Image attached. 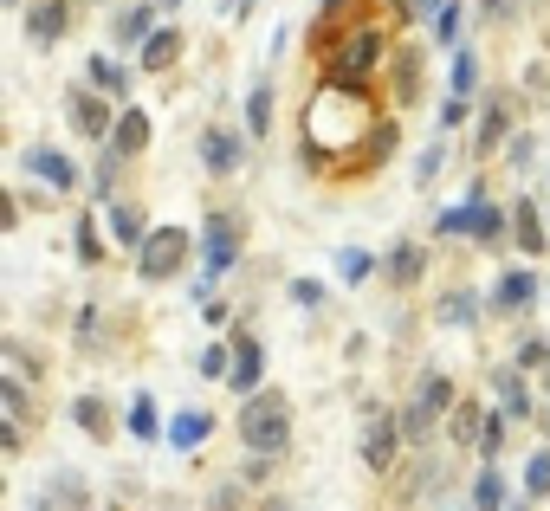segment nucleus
<instances>
[{
  "label": "nucleus",
  "instance_id": "obj_20",
  "mask_svg": "<svg viewBox=\"0 0 550 511\" xmlns=\"http://www.w3.org/2000/svg\"><path fill=\"white\" fill-rule=\"evenodd\" d=\"M91 85L110 91V98H123V91H130V72H123L117 59H104V52H98V59H91Z\"/></svg>",
  "mask_w": 550,
  "mask_h": 511
},
{
  "label": "nucleus",
  "instance_id": "obj_3",
  "mask_svg": "<svg viewBox=\"0 0 550 511\" xmlns=\"http://www.w3.org/2000/svg\"><path fill=\"white\" fill-rule=\"evenodd\" d=\"M201 266H208V279L240 266V220L233 214H208V227H201Z\"/></svg>",
  "mask_w": 550,
  "mask_h": 511
},
{
  "label": "nucleus",
  "instance_id": "obj_43",
  "mask_svg": "<svg viewBox=\"0 0 550 511\" xmlns=\"http://www.w3.org/2000/svg\"><path fill=\"white\" fill-rule=\"evenodd\" d=\"M110 511H117V505H110Z\"/></svg>",
  "mask_w": 550,
  "mask_h": 511
},
{
  "label": "nucleus",
  "instance_id": "obj_29",
  "mask_svg": "<svg viewBox=\"0 0 550 511\" xmlns=\"http://www.w3.org/2000/svg\"><path fill=\"white\" fill-rule=\"evenodd\" d=\"M525 492H531V499H544V492H550V453H531V460H525Z\"/></svg>",
  "mask_w": 550,
  "mask_h": 511
},
{
  "label": "nucleus",
  "instance_id": "obj_21",
  "mask_svg": "<svg viewBox=\"0 0 550 511\" xmlns=\"http://www.w3.org/2000/svg\"><path fill=\"white\" fill-rule=\"evenodd\" d=\"M246 130H253V136L272 130V91L266 85H253V98H246Z\"/></svg>",
  "mask_w": 550,
  "mask_h": 511
},
{
  "label": "nucleus",
  "instance_id": "obj_12",
  "mask_svg": "<svg viewBox=\"0 0 550 511\" xmlns=\"http://www.w3.org/2000/svg\"><path fill=\"white\" fill-rule=\"evenodd\" d=\"M20 162H26V169H33V175H46L52 188H72V182H78V169H72V162H65V156H59V149H46V143H39V149H26Z\"/></svg>",
  "mask_w": 550,
  "mask_h": 511
},
{
  "label": "nucleus",
  "instance_id": "obj_36",
  "mask_svg": "<svg viewBox=\"0 0 550 511\" xmlns=\"http://www.w3.org/2000/svg\"><path fill=\"white\" fill-rule=\"evenodd\" d=\"M440 162H447V149H440V143H434V149H428V156H421V162H415V182H421V188H428V182H434V175H440Z\"/></svg>",
  "mask_w": 550,
  "mask_h": 511
},
{
  "label": "nucleus",
  "instance_id": "obj_2",
  "mask_svg": "<svg viewBox=\"0 0 550 511\" xmlns=\"http://www.w3.org/2000/svg\"><path fill=\"white\" fill-rule=\"evenodd\" d=\"M188 246H195V240H188L182 227H156V233L143 240V259H136V272H143V279H156V285L175 279V272L188 266Z\"/></svg>",
  "mask_w": 550,
  "mask_h": 511
},
{
  "label": "nucleus",
  "instance_id": "obj_33",
  "mask_svg": "<svg viewBox=\"0 0 550 511\" xmlns=\"http://www.w3.org/2000/svg\"><path fill=\"white\" fill-rule=\"evenodd\" d=\"M227 363H233V356H227V343H208V350H201V363H195V369H201V376H233Z\"/></svg>",
  "mask_w": 550,
  "mask_h": 511
},
{
  "label": "nucleus",
  "instance_id": "obj_39",
  "mask_svg": "<svg viewBox=\"0 0 550 511\" xmlns=\"http://www.w3.org/2000/svg\"><path fill=\"white\" fill-rule=\"evenodd\" d=\"M440 123H447V130H453V123H466V98H453V104H440Z\"/></svg>",
  "mask_w": 550,
  "mask_h": 511
},
{
  "label": "nucleus",
  "instance_id": "obj_5",
  "mask_svg": "<svg viewBox=\"0 0 550 511\" xmlns=\"http://www.w3.org/2000/svg\"><path fill=\"white\" fill-rule=\"evenodd\" d=\"M201 162H208V175H233L246 162V143L233 130H208L201 136Z\"/></svg>",
  "mask_w": 550,
  "mask_h": 511
},
{
  "label": "nucleus",
  "instance_id": "obj_6",
  "mask_svg": "<svg viewBox=\"0 0 550 511\" xmlns=\"http://www.w3.org/2000/svg\"><path fill=\"white\" fill-rule=\"evenodd\" d=\"M376 52H382V39H376V33H350V39H343V52L330 59V78H356V72H369V65H376Z\"/></svg>",
  "mask_w": 550,
  "mask_h": 511
},
{
  "label": "nucleus",
  "instance_id": "obj_11",
  "mask_svg": "<svg viewBox=\"0 0 550 511\" xmlns=\"http://www.w3.org/2000/svg\"><path fill=\"white\" fill-rule=\"evenodd\" d=\"M72 123H78V136H98V143H104V130H117L110 104H98L91 91H72Z\"/></svg>",
  "mask_w": 550,
  "mask_h": 511
},
{
  "label": "nucleus",
  "instance_id": "obj_13",
  "mask_svg": "<svg viewBox=\"0 0 550 511\" xmlns=\"http://www.w3.org/2000/svg\"><path fill=\"white\" fill-rule=\"evenodd\" d=\"M259 376H266V350H259V337H240V363H233V389H240V395H259Z\"/></svg>",
  "mask_w": 550,
  "mask_h": 511
},
{
  "label": "nucleus",
  "instance_id": "obj_18",
  "mask_svg": "<svg viewBox=\"0 0 550 511\" xmlns=\"http://www.w3.org/2000/svg\"><path fill=\"white\" fill-rule=\"evenodd\" d=\"M110 227H117V240H136V246L149 240V227H143V207H136V201H117V207H110Z\"/></svg>",
  "mask_w": 550,
  "mask_h": 511
},
{
  "label": "nucleus",
  "instance_id": "obj_41",
  "mask_svg": "<svg viewBox=\"0 0 550 511\" xmlns=\"http://www.w3.org/2000/svg\"><path fill=\"white\" fill-rule=\"evenodd\" d=\"M266 511H292V505H266Z\"/></svg>",
  "mask_w": 550,
  "mask_h": 511
},
{
  "label": "nucleus",
  "instance_id": "obj_17",
  "mask_svg": "<svg viewBox=\"0 0 550 511\" xmlns=\"http://www.w3.org/2000/svg\"><path fill=\"white\" fill-rule=\"evenodd\" d=\"M505 123H512V104H505V98H492V104H486V123H479V156H492V149H499Z\"/></svg>",
  "mask_w": 550,
  "mask_h": 511
},
{
  "label": "nucleus",
  "instance_id": "obj_23",
  "mask_svg": "<svg viewBox=\"0 0 550 511\" xmlns=\"http://www.w3.org/2000/svg\"><path fill=\"white\" fill-rule=\"evenodd\" d=\"M149 20H156V0H149V7H130V13H123V20H117V39H123V46H130V39H143V33H149Z\"/></svg>",
  "mask_w": 550,
  "mask_h": 511
},
{
  "label": "nucleus",
  "instance_id": "obj_1",
  "mask_svg": "<svg viewBox=\"0 0 550 511\" xmlns=\"http://www.w3.org/2000/svg\"><path fill=\"white\" fill-rule=\"evenodd\" d=\"M240 440L253 453H285V440H292V421H285V395H246V408H240Z\"/></svg>",
  "mask_w": 550,
  "mask_h": 511
},
{
  "label": "nucleus",
  "instance_id": "obj_28",
  "mask_svg": "<svg viewBox=\"0 0 550 511\" xmlns=\"http://www.w3.org/2000/svg\"><path fill=\"white\" fill-rule=\"evenodd\" d=\"M473 85H479V59L460 52V59H453V98H473Z\"/></svg>",
  "mask_w": 550,
  "mask_h": 511
},
{
  "label": "nucleus",
  "instance_id": "obj_42",
  "mask_svg": "<svg viewBox=\"0 0 550 511\" xmlns=\"http://www.w3.org/2000/svg\"><path fill=\"white\" fill-rule=\"evenodd\" d=\"M7 7H20V0H7Z\"/></svg>",
  "mask_w": 550,
  "mask_h": 511
},
{
  "label": "nucleus",
  "instance_id": "obj_14",
  "mask_svg": "<svg viewBox=\"0 0 550 511\" xmlns=\"http://www.w3.org/2000/svg\"><path fill=\"white\" fill-rule=\"evenodd\" d=\"M214 434V414H201V408H182V414H175V421H169V440H175V447H201V440H208Z\"/></svg>",
  "mask_w": 550,
  "mask_h": 511
},
{
  "label": "nucleus",
  "instance_id": "obj_22",
  "mask_svg": "<svg viewBox=\"0 0 550 511\" xmlns=\"http://www.w3.org/2000/svg\"><path fill=\"white\" fill-rule=\"evenodd\" d=\"M499 505H505V479L486 466V473H479V486H473V511H499Z\"/></svg>",
  "mask_w": 550,
  "mask_h": 511
},
{
  "label": "nucleus",
  "instance_id": "obj_16",
  "mask_svg": "<svg viewBox=\"0 0 550 511\" xmlns=\"http://www.w3.org/2000/svg\"><path fill=\"white\" fill-rule=\"evenodd\" d=\"M512 233H518V246H525V259H538V253H544V227H538V207H531V201H518Z\"/></svg>",
  "mask_w": 550,
  "mask_h": 511
},
{
  "label": "nucleus",
  "instance_id": "obj_8",
  "mask_svg": "<svg viewBox=\"0 0 550 511\" xmlns=\"http://www.w3.org/2000/svg\"><path fill=\"white\" fill-rule=\"evenodd\" d=\"M492 305H499V311H525V305H538V272H505V279L492 285Z\"/></svg>",
  "mask_w": 550,
  "mask_h": 511
},
{
  "label": "nucleus",
  "instance_id": "obj_9",
  "mask_svg": "<svg viewBox=\"0 0 550 511\" xmlns=\"http://www.w3.org/2000/svg\"><path fill=\"white\" fill-rule=\"evenodd\" d=\"M143 143H149V117L143 110H123L117 130H110V156H143Z\"/></svg>",
  "mask_w": 550,
  "mask_h": 511
},
{
  "label": "nucleus",
  "instance_id": "obj_4",
  "mask_svg": "<svg viewBox=\"0 0 550 511\" xmlns=\"http://www.w3.org/2000/svg\"><path fill=\"white\" fill-rule=\"evenodd\" d=\"M440 408H453V382L447 376H428L415 395V408H408V434H428V427L440 421Z\"/></svg>",
  "mask_w": 550,
  "mask_h": 511
},
{
  "label": "nucleus",
  "instance_id": "obj_40",
  "mask_svg": "<svg viewBox=\"0 0 550 511\" xmlns=\"http://www.w3.org/2000/svg\"><path fill=\"white\" fill-rule=\"evenodd\" d=\"M156 7H182V0H156Z\"/></svg>",
  "mask_w": 550,
  "mask_h": 511
},
{
  "label": "nucleus",
  "instance_id": "obj_24",
  "mask_svg": "<svg viewBox=\"0 0 550 511\" xmlns=\"http://www.w3.org/2000/svg\"><path fill=\"white\" fill-rule=\"evenodd\" d=\"M453 440H466V447H473V440H486V421H479V408H473V402L453 408Z\"/></svg>",
  "mask_w": 550,
  "mask_h": 511
},
{
  "label": "nucleus",
  "instance_id": "obj_26",
  "mask_svg": "<svg viewBox=\"0 0 550 511\" xmlns=\"http://www.w3.org/2000/svg\"><path fill=\"white\" fill-rule=\"evenodd\" d=\"M156 427H162V421H156V402H149V395H136V408H130V434H136V440H156Z\"/></svg>",
  "mask_w": 550,
  "mask_h": 511
},
{
  "label": "nucleus",
  "instance_id": "obj_19",
  "mask_svg": "<svg viewBox=\"0 0 550 511\" xmlns=\"http://www.w3.org/2000/svg\"><path fill=\"white\" fill-rule=\"evenodd\" d=\"M369 272H376V253H363V246H343L337 253V279L343 285H363Z\"/></svg>",
  "mask_w": 550,
  "mask_h": 511
},
{
  "label": "nucleus",
  "instance_id": "obj_30",
  "mask_svg": "<svg viewBox=\"0 0 550 511\" xmlns=\"http://www.w3.org/2000/svg\"><path fill=\"white\" fill-rule=\"evenodd\" d=\"M0 402H7V421H13V427L26 421V389H20V376H0Z\"/></svg>",
  "mask_w": 550,
  "mask_h": 511
},
{
  "label": "nucleus",
  "instance_id": "obj_31",
  "mask_svg": "<svg viewBox=\"0 0 550 511\" xmlns=\"http://www.w3.org/2000/svg\"><path fill=\"white\" fill-rule=\"evenodd\" d=\"M78 259H85V266H98V259H104V246H98V220H78Z\"/></svg>",
  "mask_w": 550,
  "mask_h": 511
},
{
  "label": "nucleus",
  "instance_id": "obj_10",
  "mask_svg": "<svg viewBox=\"0 0 550 511\" xmlns=\"http://www.w3.org/2000/svg\"><path fill=\"white\" fill-rule=\"evenodd\" d=\"M175 52H182V33H175V26H162V33H149L143 46H136V59H143V72H169Z\"/></svg>",
  "mask_w": 550,
  "mask_h": 511
},
{
  "label": "nucleus",
  "instance_id": "obj_27",
  "mask_svg": "<svg viewBox=\"0 0 550 511\" xmlns=\"http://www.w3.org/2000/svg\"><path fill=\"white\" fill-rule=\"evenodd\" d=\"M72 414H78V427H85L91 440H104V402H98V395H78Z\"/></svg>",
  "mask_w": 550,
  "mask_h": 511
},
{
  "label": "nucleus",
  "instance_id": "obj_32",
  "mask_svg": "<svg viewBox=\"0 0 550 511\" xmlns=\"http://www.w3.org/2000/svg\"><path fill=\"white\" fill-rule=\"evenodd\" d=\"M440 324H473V292H453L447 305H440Z\"/></svg>",
  "mask_w": 550,
  "mask_h": 511
},
{
  "label": "nucleus",
  "instance_id": "obj_38",
  "mask_svg": "<svg viewBox=\"0 0 550 511\" xmlns=\"http://www.w3.org/2000/svg\"><path fill=\"white\" fill-rule=\"evenodd\" d=\"M544 356H550V350H544V343H538V337H531V343H525V350H518V363H525V369H538V363H544Z\"/></svg>",
  "mask_w": 550,
  "mask_h": 511
},
{
  "label": "nucleus",
  "instance_id": "obj_35",
  "mask_svg": "<svg viewBox=\"0 0 550 511\" xmlns=\"http://www.w3.org/2000/svg\"><path fill=\"white\" fill-rule=\"evenodd\" d=\"M499 227H505V214H499L492 201H479V220H473V233H479V240H492Z\"/></svg>",
  "mask_w": 550,
  "mask_h": 511
},
{
  "label": "nucleus",
  "instance_id": "obj_7",
  "mask_svg": "<svg viewBox=\"0 0 550 511\" xmlns=\"http://www.w3.org/2000/svg\"><path fill=\"white\" fill-rule=\"evenodd\" d=\"M363 460L376 466V473H389V466H395V427H389V414H382V408H369V434H363Z\"/></svg>",
  "mask_w": 550,
  "mask_h": 511
},
{
  "label": "nucleus",
  "instance_id": "obj_37",
  "mask_svg": "<svg viewBox=\"0 0 550 511\" xmlns=\"http://www.w3.org/2000/svg\"><path fill=\"white\" fill-rule=\"evenodd\" d=\"M434 33H440V39H453V33H460V0H447V7L434 13Z\"/></svg>",
  "mask_w": 550,
  "mask_h": 511
},
{
  "label": "nucleus",
  "instance_id": "obj_25",
  "mask_svg": "<svg viewBox=\"0 0 550 511\" xmlns=\"http://www.w3.org/2000/svg\"><path fill=\"white\" fill-rule=\"evenodd\" d=\"M421 259H428V253H421V246H395V253H389V272H395V279H421Z\"/></svg>",
  "mask_w": 550,
  "mask_h": 511
},
{
  "label": "nucleus",
  "instance_id": "obj_34",
  "mask_svg": "<svg viewBox=\"0 0 550 511\" xmlns=\"http://www.w3.org/2000/svg\"><path fill=\"white\" fill-rule=\"evenodd\" d=\"M292 305H305V311H324V285H318V279H292Z\"/></svg>",
  "mask_w": 550,
  "mask_h": 511
},
{
  "label": "nucleus",
  "instance_id": "obj_15",
  "mask_svg": "<svg viewBox=\"0 0 550 511\" xmlns=\"http://www.w3.org/2000/svg\"><path fill=\"white\" fill-rule=\"evenodd\" d=\"M26 33H33V46H52V39L65 33V7H59V0H46V7H33V20H26Z\"/></svg>",
  "mask_w": 550,
  "mask_h": 511
}]
</instances>
